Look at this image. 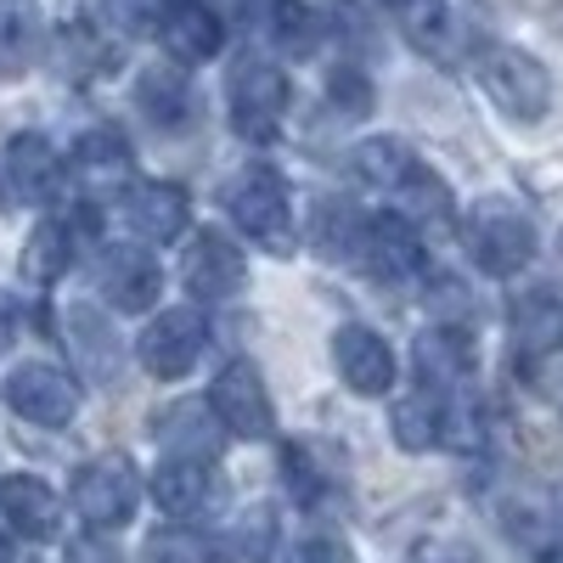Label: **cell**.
Listing matches in <instances>:
<instances>
[{"label":"cell","mask_w":563,"mask_h":563,"mask_svg":"<svg viewBox=\"0 0 563 563\" xmlns=\"http://www.w3.org/2000/svg\"><path fill=\"white\" fill-rule=\"evenodd\" d=\"M220 203L249 243H260L271 254H294V203H288V186H282V175L271 164H243L225 180Z\"/></svg>","instance_id":"6da1fadb"},{"label":"cell","mask_w":563,"mask_h":563,"mask_svg":"<svg viewBox=\"0 0 563 563\" xmlns=\"http://www.w3.org/2000/svg\"><path fill=\"white\" fill-rule=\"evenodd\" d=\"M474 79L479 90L519 124H536L547 119L552 108V74L541 57H530L525 45H479L474 52Z\"/></svg>","instance_id":"7a4b0ae2"},{"label":"cell","mask_w":563,"mask_h":563,"mask_svg":"<svg viewBox=\"0 0 563 563\" xmlns=\"http://www.w3.org/2000/svg\"><path fill=\"white\" fill-rule=\"evenodd\" d=\"M462 238L485 276H519L536 260V220L512 198H479L462 220Z\"/></svg>","instance_id":"3957f363"},{"label":"cell","mask_w":563,"mask_h":563,"mask_svg":"<svg viewBox=\"0 0 563 563\" xmlns=\"http://www.w3.org/2000/svg\"><path fill=\"white\" fill-rule=\"evenodd\" d=\"M225 108H231V124L249 141H271L288 119V74H282L271 57H238L225 74Z\"/></svg>","instance_id":"277c9868"},{"label":"cell","mask_w":563,"mask_h":563,"mask_svg":"<svg viewBox=\"0 0 563 563\" xmlns=\"http://www.w3.org/2000/svg\"><path fill=\"white\" fill-rule=\"evenodd\" d=\"M135 501H141V479H135V462L108 451V456H90L74 479V507L90 530L113 536L119 525L135 519Z\"/></svg>","instance_id":"5b68a950"},{"label":"cell","mask_w":563,"mask_h":563,"mask_svg":"<svg viewBox=\"0 0 563 563\" xmlns=\"http://www.w3.org/2000/svg\"><path fill=\"white\" fill-rule=\"evenodd\" d=\"M203 344H209L203 310L175 305V310H158V316L147 321V333L135 339V355H141V366H147L153 378H186V372L198 366Z\"/></svg>","instance_id":"8992f818"},{"label":"cell","mask_w":563,"mask_h":563,"mask_svg":"<svg viewBox=\"0 0 563 563\" xmlns=\"http://www.w3.org/2000/svg\"><path fill=\"white\" fill-rule=\"evenodd\" d=\"M63 350L74 361V372L85 384H97V389H119L124 378V350H119V333H113V321L97 310V305H68L63 310Z\"/></svg>","instance_id":"52a82bcc"},{"label":"cell","mask_w":563,"mask_h":563,"mask_svg":"<svg viewBox=\"0 0 563 563\" xmlns=\"http://www.w3.org/2000/svg\"><path fill=\"white\" fill-rule=\"evenodd\" d=\"M0 395H7V406L23 417V422H40V429H63V422H74L79 411V389L63 366L52 361H23L7 372V384H0Z\"/></svg>","instance_id":"ba28073f"},{"label":"cell","mask_w":563,"mask_h":563,"mask_svg":"<svg viewBox=\"0 0 563 563\" xmlns=\"http://www.w3.org/2000/svg\"><path fill=\"white\" fill-rule=\"evenodd\" d=\"M209 406L225 422V434H238V440H271L276 434V406H271V389H265L254 361L220 366V378L209 389Z\"/></svg>","instance_id":"9c48e42d"},{"label":"cell","mask_w":563,"mask_h":563,"mask_svg":"<svg viewBox=\"0 0 563 563\" xmlns=\"http://www.w3.org/2000/svg\"><path fill=\"white\" fill-rule=\"evenodd\" d=\"M507 350L525 372L547 366L552 355H563V299L552 288H530L512 299L507 310Z\"/></svg>","instance_id":"30bf717a"},{"label":"cell","mask_w":563,"mask_h":563,"mask_svg":"<svg viewBox=\"0 0 563 563\" xmlns=\"http://www.w3.org/2000/svg\"><path fill=\"white\" fill-rule=\"evenodd\" d=\"M372 282H384V288H400V282H417L429 254H422V238L417 225L400 220L395 209H384L378 220H366V243H361V260H355Z\"/></svg>","instance_id":"8fae6325"},{"label":"cell","mask_w":563,"mask_h":563,"mask_svg":"<svg viewBox=\"0 0 563 563\" xmlns=\"http://www.w3.org/2000/svg\"><path fill=\"white\" fill-rule=\"evenodd\" d=\"M0 175H7L12 186V198L23 203H40V209H52L63 203V180H68V164L57 158V147L45 135H12L7 141V153H0Z\"/></svg>","instance_id":"7c38bea8"},{"label":"cell","mask_w":563,"mask_h":563,"mask_svg":"<svg viewBox=\"0 0 563 563\" xmlns=\"http://www.w3.org/2000/svg\"><path fill=\"white\" fill-rule=\"evenodd\" d=\"M406 34L417 52H429L434 63H474V18L462 12V0H406L400 7Z\"/></svg>","instance_id":"4fadbf2b"},{"label":"cell","mask_w":563,"mask_h":563,"mask_svg":"<svg viewBox=\"0 0 563 563\" xmlns=\"http://www.w3.org/2000/svg\"><path fill=\"white\" fill-rule=\"evenodd\" d=\"M180 276H186V288H192L198 299H238L243 294V282H249V260L243 249L225 238V231L203 225L192 249H186L180 260Z\"/></svg>","instance_id":"5bb4252c"},{"label":"cell","mask_w":563,"mask_h":563,"mask_svg":"<svg viewBox=\"0 0 563 563\" xmlns=\"http://www.w3.org/2000/svg\"><path fill=\"white\" fill-rule=\"evenodd\" d=\"M153 440H158L175 462H209V467H214V456H220V445H225V422H220L214 406H203V400H175V406H164V411L153 417Z\"/></svg>","instance_id":"9a60e30c"},{"label":"cell","mask_w":563,"mask_h":563,"mask_svg":"<svg viewBox=\"0 0 563 563\" xmlns=\"http://www.w3.org/2000/svg\"><path fill=\"white\" fill-rule=\"evenodd\" d=\"M333 366L355 395H389L395 389V350L384 333H372L361 321L333 333Z\"/></svg>","instance_id":"2e32d148"},{"label":"cell","mask_w":563,"mask_h":563,"mask_svg":"<svg viewBox=\"0 0 563 563\" xmlns=\"http://www.w3.org/2000/svg\"><path fill=\"white\" fill-rule=\"evenodd\" d=\"M474 366H479V350H474V339H467L462 321H440V327H429V333L417 339V372H422V384L456 395V389H467Z\"/></svg>","instance_id":"e0dca14e"},{"label":"cell","mask_w":563,"mask_h":563,"mask_svg":"<svg viewBox=\"0 0 563 563\" xmlns=\"http://www.w3.org/2000/svg\"><path fill=\"white\" fill-rule=\"evenodd\" d=\"M0 519H7L23 541H52L63 530V501L34 474H7L0 479Z\"/></svg>","instance_id":"ac0fdd59"},{"label":"cell","mask_w":563,"mask_h":563,"mask_svg":"<svg viewBox=\"0 0 563 563\" xmlns=\"http://www.w3.org/2000/svg\"><path fill=\"white\" fill-rule=\"evenodd\" d=\"M68 169H74V180L90 186V192H119V186L130 180V169H135V153H130L124 130L97 124V130H85V135L74 141Z\"/></svg>","instance_id":"d6986e66"},{"label":"cell","mask_w":563,"mask_h":563,"mask_svg":"<svg viewBox=\"0 0 563 563\" xmlns=\"http://www.w3.org/2000/svg\"><path fill=\"white\" fill-rule=\"evenodd\" d=\"M124 220H130V231L141 243H175L180 231H186V192L180 186H169V180H141V186H130L124 192Z\"/></svg>","instance_id":"ffe728a7"},{"label":"cell","mask_w":563,"mask_h":563,"mask_svg":"<svg viewBox=\"0 0 563 563\" xmlns=\"http://www.w3.org/2000/svg\"><path fill=\"white\" fill-rule=\"evenodd\" d=\"M451 400L445 389L434 384H417L395 400V417H389V429H395V445L400 451H429V445H445V429H451Z\"/></svg>","instance_id":"44dd1931"},{"label":"cell","mask_w":563,"mask_h":563,"mask_svg":"<svg viewBox=\"0 0 563 563\" xmlns=\"http://www.w3.org/2000/svg\"><path fill=\"white\" fill-rule=\"evenodd\" d=\"M113 68H119V45L102 23H90V18L63 23V34H57V74L63 79L90 85V79H108Z\"/></svg>","instance_id":"7402d4cb"},{"label":"cell","mask_w":563,"mask_h":563,"mask_svg":"<svg viewBox=\"0 0 563 563\" xmlns=\"http://www.w3.org/2000/svg\"><path fill=\"white\" fill-rule=\"evenodd\" d=\"M102 294L113 299V310H147L164 294V271L147 249H108L102 260Z\"/></svg>","instance_id":"603a6c76"},{"label":"cell","mask_w":563,"mask_h":563,"mask_svg":"<svg viewBox=\"0 0 563 563\" xmlns=\"http://www.w3.org/2000/svg\"><path fill=\"white\" fill-rule=\"evenodd\" d=\"M164 45H169L175 63H209L225 45V23L209 0H175L169 18H164Z\"/></svg>","instance_id":"cb8c5ba5"},{"label":"cell","mask_w":563,"mask_h":563,"mask_svg":"<svg viewBox=\"0 0 563 563\" xmlns=\"http://www.w3.org/2000/svg\"><path fill=\"white\" fill-rule=\"evenodd\" d=\"M74 254H79V225L63 220V214H45L23 243V276L40 282V288H52L57 276H68Z\"/></svg>","instance_id":"d4e9b609"},{"label":"cell","mask_w":563,"mask_h":563,"mask_svg":"<svg viewBox=\"0 0 563 563\" xmlns=\"http://www.w3.org/2000/svg\"><path fill=\"white\" fill-rule=\"evenodd\" d=\"M153 501L169 512V519H192L214 501V467L209 462H158L153 474Z\"/></svg>","instance_id":"484cf974"},{"label":"cell","mask_w":563,"mask_h":563,"mask_svg":"<svg viewBox=\"0 0 563 563\" xmlns=\"http://www.w3.org/2000/svg\"><path fill=\"white\" fill-rule=\"evenodd\" d=\"M350 164H355V175L372 186V192H384V198H395L400 186L422 169V158L406 147V141H395V135H372V141H361V147L350 153Z\"/></svg>","instance_id":"4316f807"},{"label":"cell","mask_w":563,"mask_h":563,"mask_svg":"<svg viewBox=\"0 0 563 563\" xmlns=\"http://www.w3.org/2000/svg\"><path fill=\"white\" fill-rule=\"evenodd\" d=\"M135 102L158 130L192 124V85H186V68H147L141 85H135Z\"/></svg>","instance_id":"83f0119b"},{"label":"cell","mask_w":563,"mask_h":563,"mask_svg":"<svg viewBox=\"0 0 563 563\" xmlns=\"http://www.w3.org/2000/svg\"><path fill=\"white\" fill-rule=\"evenodd\" d=\"M40 34L34 0H0V79H18L40 57Z\"/></svg>","instance_id":"f1b7e54d"},{"label":"cell","mask_w":563,"mask_h":563,"mask_svg":"<svg viewBox=\"0 0 563 563\" xmlns=\"http://www.w3.org/2000/svg\"><path fill=\"white\" fill-rule=\"evenodd\" d=\"M361 243H366V214H355L350 203H316V225H310V249L321 260H361Z\"/></svg>","instance_id":"f546056e"},{"label":"cell","mask_w":563,"mask_h":563,"mask_svg":"<svg viewBox=\"0 0 563 563\" xmlns=\"http://www.w3.org/2000/svg\"><path fill=\"white\" fill-rule=\"evenodd\" d=\"M271 552H276V512L254 501L220 536V563H271Z\"/></svg>","instance_id":"4dcf8cb0"},{"label":"cell","mask_w":563,"mask_h":563,"mask_svg":"<svg viewBox=\"0 0 563 563\" xmlns=\"http://www.w3.org/2000/svg\"><path fill=\"white\" fill-rule=\"evenodd\" d=\"M271 40H276L282 57H310L327 40V23H321L316 7H305V0H271Z\"/></svg>","instance_id":"1f68e13d"},{"label":"cell","mask_w":563,"mask_h":563,"mask_svg":"<svg viewBox=\"0 0 563 563\" xmlns=\"http://www.w3.org/2000/svg\"><path fill=\"white\" fill-rule=\"evenodd\" d=\"M141 563H220V541L186 530V525H164L141 547Z\"/></svg>","instance_id":"d6a6232c"},{"label":"cell","mask_w":563,"mask_h":563,"mask_svg":"<svg viewBox=\"0 0 563 563\" xmlns=\"http://www.w3.org/2000/svg\"><path fill=\"white\" fill-rule=\"evenodd\" d=\"M97 18H102V29H108V34L147 40V34H164L169 0H97Z\"/></svg>","instance_id":"836d02e7"},{"label":"cell","mask_w":563,"mask_h":563,"mask_svg":"<svg viewBox=\"0 0 563 563\" xmlns=\"http://www.w3.org/2000/svg\"><path fill=\"white\" fill-rule=\"evenodd\" d=\"M327 97H333V108H339L344 119L372 113V85H366V74H361V68H339L333 79H327Z\"/></svg>","instance_id":"e575fe53"},{"label":"cell","mask_w":563,"mask_h":563,"mask_svg":"<svg viewBox=\"0 0 563 563\" xmlns=\"http://www.w3.org/2000/svg\"><path fill=\"white\" fill-rule=\"evenodd\" d=\"M68 563H124V558H119L113 536L90 530V536H74V541H68Z\"/></svg>","instance_id":"d590c367"},{"label":"cell","mask_w":563,"mask_h":563,"mask_svg":"<svg viewBox=\"0 0 563 563\" xmlns=\"http://www.w3.org/2000/svg\"><path fill=\"white\" fill-rule=\"evenodd\" d=\"M288 563H350V541H339V536H310V541L294 547Z\"/></svg>","instance_id":"8d00e7d4"},{"label":"cell","mask_w":563,"mask_h":563,"mask_svg":"<svg viewBox=\"0 0 563 563\" xmlns=\"http://www.w3.org/2000/svg\"><path fill=\"white\" fill-rule=\"evenodd\" d=\"M12 339H18V299L0 294V355L12 350Z\"/></svg>","instance_id":"74e56055"},{"label":"cell","mask_w":563,"mask_h":563,"mask_svg":"<svg viewBox=\"0 0 563 563\" xmlns=\"http://www.w3.org/2000/svg\"><path fill=\"white\" fill-rule=\"evenodd\" d=\"M0 563H12V547H7V536H0Z\"/></svg>","instance_id":"f35d334b"},{"label":"cell","mask_w":563,"mask_h":563,"mask_svg":"<svg viewBox=\"0 0 563 563\" xmlns=\"http://www.w3.org/2000/svg\"><path fill=\"white\" fill-rule=\"evenodd\" d=\"M541 563H563V552H552V558H541Z\"/></svg>","instance_id":"ab89813d"},{"label":"cell","mask_w":563,"mask_h":563,"mask_svg":"<svg viewBox=\"0 0 563 563\" xmlns=\"http://www.w3.org/2000/svg\"><path fill=\"white\" fill-rule=\"evenodd\" d=\"M422 563H440V552H429V558H422Z\"/></svg>","instance_id":"60d3db41"},{"label":"cell","mask_w":563,"mask_h":563,"mask_svg":"<svg viewBox=\"0 0 563 563\" xmlns=\"http://www.w3.org/2000/svg\"><path fill=\"white\" fill-rule=\"evenodd\" d=\"M395 7H406V0H395Z\"/></svg>","instance_id":"b9f144b4"}]
</instances>
